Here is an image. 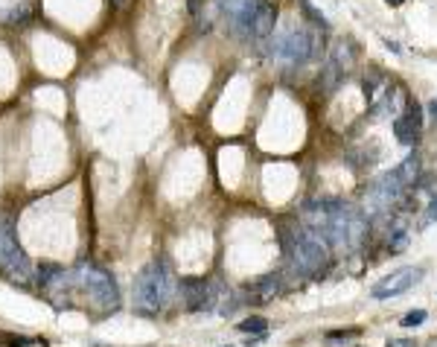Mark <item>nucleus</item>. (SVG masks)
Here are the masks:
<instances>
[{
  "label": "nucleus",
  "mask_w": 437,
  "mask_h": 347,
  "mask_svg": "<svg viewBox=\"0 0 437 347\" xmlns=\"http://www.w3.org/2000/svg\"><path fill=\"white\" fill-rule=\"evenodd\" d=\"M280 245H283V257L292 266V272L297 277H315L321 275V268L330 263L332 245L327 237L315 234L306 225H280Z\"/></svg>",
  "instance_id": "1"
},
{
  "label": "nucleus",
  "mask_w": 437,
  "mask_h": 347,
  "mask_svg": "<svg viewBox=\"0 0 437 347\" xmlns=\"http://www.w3.org/2000/svg\"><path fill=\"white\" fill-rule=\"evenodd\" d=\"M178 280L167 260H152L134 277V310L141 315H157L172 301Z\"/></svg>",
  "instance_id": "2"
},
{
  "label": "nucleus",
  "mask_w": 437,
  "mask_h": 347,
  "mask_svg": "<svg viewBox=\"0 0 437 347\" xmlns=\"http://www.w3.org/2000/svg\"><path fill=\"white\" fill-rule=\"evenodd\" d=\"M321 50V27H289L271 44V55L286 65H306Z\"/></svg>",
  "instance_id": "3"
},
{
  "label": "nucleus",
  "mask_w": 437,
  "mask_h": 347,
  "mask_svg": "<svg viewBox=\"0 0 437 347\" xmlns=\"http://www.w3.org/2000/svg\"><path fill=\"white\" fill-rule=\"evenodd\" d=\"M76 286L88 295L91 303H96L103 313H114L120 306V289H117V280L111 277V272H105L103 266H93V263H82L70 272Z\"/></svg>",
  "instance_id": "4"
},
{
  "label": "nucleus",
  "mask_w": 437,
  "mask_h": 347,
  "mask_svg": "<svg viewBox=\"0 0 437 347\" xmlns=\"http://www.w3.org/2000/svg\"><path fill=\"white\" fill-rule=\"evenodd\" d=\"M405 192H408V187L403 184L400 176H396V169L385 172V176H379V178L367 187L365 216H385V214H391V207L400 204Z\"/></svg>",
  "instance_id": "5"
},
{
  "label": "nucleus",
  "mask_w": 437,
  "mask_h": 347,
  "mask_svg": "<svg viewBox=\"0 0 437 347\" xmlns=\"http://www.w3.org/2000/svg\"><path fill=\"white\" fill-rule=\"evenodd\" d=\"M420 280H423V268L420 266H405V268H396V272H391L388 277H382L379 283L370 289V295L376 301H391V298L405 295L408 289H414Z\"/></svg>",
  "instance_id": "6"
},
{
  "label": "nucleus",
  "mask_w": 437,
  "mask_h": 347,
  "mask_svg": "<svg viewBox=\"0 0 437 347\" xmlns=\"http://www.w3.org/2000/svg\"><path fill=\"white\" fill-rule=\"evenodd\" d=\"M344 202L341 199H312L301 207V222L315 230V234H321L327 237V230H330V222L335 216V210H339Z\"/></svg>",
  "instance_id": "7"
},
{
  "label": "nucleus",
  "mask_w": 437,
  "mask_h": 347,
  "mask_svg": "<svg viewBox=\"0 0 437 347\" xmlns=\"http://www.w3.org/2000/svg\"><path fill=\"white\" fill-rule=\"evenodd\" d=\"M391 82L382 70H367L365 73V100H367V114L370 117H388V91Z\"/></svg>",
  "instance_id": "8"
},
{
  "label": "nucleus",
  "mask_w": 437,
  "mask_h": 347,
  "mask_svg": "<svg viewBox=\"0 0 437 347\" xmlns=\"http://www.w3.org/2000/svg\"><path fill=\"white\" fill-rule=\"evenodd\" d=\"M393 134L403 146H414L423 134V105L411 100L400 117H393Z\"/></svg>",
  "instance_id": "9"
},
{
  "label": "nucleus",
  "mask_w": 437,
  "mask_h": 347,
  "mask_svg": "<svg viewBox=\"0 0 437 347\" xmlns=\"http://www.w3.org/2000/svg\"><path fill=\"white\" fill-rule=\"evenodd\" d=\"M274 27H277V6L271 4V0H260L248 21V35L251 41H268V38L274 35Z\"/></svg>",
  "instance_id": "10"
},
{
  "label": "nucleus",
  "mask_w": 437,
  "mask_h": 347,
  "mask_svg": "<svg viewBox=\"0 0 437 347\" xmlns=\"http://www.w3.org/2000/svg\"><path fill=\"white\" fill-rule=\"evenodd\" d=\"M260 0H218V9L228 15V21L233 24V32H240L242 38L248 35V21Z\"/></svg>",
  "instance_id": "11"
},
{
  "label": "nucleus",
  "mask_w": 437,
  "mask_h": 347,
  "mask_svg": "<svg viewBox=\"0 0 437 347\" xmlns=\"http://www.w3.org/2000/svg\"><path fill=\"white\" fill-rule=\"evenodd\" d=\"M411 242V230H408V214H396L388 228V251L391 254H403Z\"/></svg>",
  "instance_id": "12"
},
{
  "label": "nucleus",
  "mask_w": 437,
  "mask_h": 347,
  "mask_svg": "<svg viewBox=\"0 0 437 347\" xmlns=\"http://www.w3.org/2000/svg\"><path fill=\"white\" fill-rule=\"evenodd\" d=\"M330 65L339 70L341 76H347V73L356 67V47H353V41H347V38H339V41H335V47H332Z\"/></svg>",
  "instance_id": "13"
},
{
  "label": "nucleus",
  "mask_w": 437,
  "mask_h": 347,
  "mask_svg": "<svg viewBox=\"0 0 437 347\" xmlns=\"http://www.w3.org/2000/svg\"><path fill=\"white\" fill-rule=\"evenodd\" d=\"M21 254V248L15 242V234H12V225L9 222H0V272H4V266Z\"/></svg>",
  "instance_id": "14"
},
{
  "label": "nucleus",
  "mask_w": 437,
  "mask_h": 347,
  "mask_svg": "<svg viewBox=\"0 0 437 347\" xmlns=\"http://www.w3.org/2000/svg\"><path fill=\"white\" fill-rule=\"evenodd\" d=\"M4 275H6L9 280H15V283H30V277H32V266H30L27 254L21 251L18 257H12V260L4 266Z\"/></svg>",
  "instance_id": "15"
},
{
  "label": "nucleus",
  "mask_w": 437,
  "mask_h": 347,
  "mask_svg": "<svg viewBox=\"0 0 437 347\" xmlns=\"http://www.w3.org/2000/svg\"><path fill=\"white\" fill-rule=\"evenodd\" d=\"M254 289H256V298L260 301H271L283 292V275H266L263 280L254 283Z\"/></svg>",
  "instance_id": "16"
},
{
  "label": "nucleus",
  "mask_w": 437,
  "mask_h": 347,
  "mask_svg": "<svg viewBox=\"0 0 437 347\" xmlns=\"http://www.w3.org/2000/svg\"><path fill=\"white\" fill-rule=\"evenodd\" d=\"M393 169H396V176L403 178L405 187H414L417 178H420V155H408L400 166H393Z\"/></svg>",
  "instance_id": "17"
},
{
  "label": "nucleus",
  "mask_w": 437,
  "mask_h": 347,
  "mask_svg": "<svg viewBox=\"0 0 437 347\" xmlns=\"http://www.w3.org/2000/svg\"><path fill=\"white\" fill-rule=\"evenodd\" d=\"M266 330H268V321L263 315H251L240 324V333H245V336H266Z\"/></svg>",
  "instance_id": "18"
},
{
  "label": "nucleus",
  "mask_w": 437,
  "mask_h": 347,
  "mask_svg": "<svg viewBox=\"0 0 437 347\" xmlns=\"http://www.w3.org/2000/svg\"><path fill=\"white\" fill-rule=\"evenodd\" d=\"M62 272H65V268L58 266V263H41L35 275H38V283H41V286H50V283H53L58 275H62Z\"/></svg>",
  "instance_id": "19"
},
{
  "label": "nucleus",
  "mask_w": 437,
  "mask_h": 347,
  "mask_svg": "<svg viewBox=\"0 0 437 347\" xmlns=\"http://www.w3.org/2000/svg\"><path fill=\"white\" fill-rule=\"evenodd\" d=\"M301 9H304V12H306V15L312 18V21H315V27L327 30V21H324V15H321V12H315V9H312V4H309V0H301Z\"/></svg>",
  "instance_id": "20"
},
{
  "label": "nucleus",
  "mask_w": 437,
  "mask_h": 347,
  "mask_svg": "<svg viewBox=\"0 0 437 347\" xmlns=\"http://www.w3.org/2000/svg\"><path fill=\"white\" fill-rule=\"evenodd\" d=\"M423 321H426V313H423V310H417V313L403 315V321H400V324H403V327H420Z\"/></svg>",
  "instance_id": "21"
},
{
  "label": "nucleus",
  "mask_w": 437,
  "mask_h": 347,
  "mask_svg": "<svg viewBox=\"0 0 437 347\" xmlns=\"http://www.w3.org/2000/svg\"><path fill=\"white\" fill-rule=\"evenodd\" d=\"M434 219H437V199H431V202H429V207H426V216H423V228H426V225H431Z\"/></svg>",
  "instance_id": "22"
},
{
  "label": "nucleus",
  "mask_w": 437,
  "mask_h": 347,
  "mask_svg": "<svg viewBox=\"0 0 437 347\" xmlns=\"http://www.w3.org/2000/svg\"><path fill=\"white\" fill-rule=\"evenodd\" d=\"M27 18H30V9H27V6H21V9H15V12H9V21H12V24H24V21H27Z\"/></svg>",
  "instance_id": "23"
},
{
  "label": "nucleus",
  "mask_w": 437,
  "mask_h": 347,
  "mask_svg": "<svg viewBox=\"0 0 437 347\" xmlns=\"http://www.w3.org/2000/svg\"><path fill=\"white\" fill-rule=\"evenodd\" d=\"M356 336H359V330H356V327H350V330H344V333H330L327 339H330V341H339V339H356Z\"/></svg>",
  "instance_id": "24"
},
{
  "label": "nucleus",
  "mask_w": 437,
  "mask_h": 347,
  "mask_svg": "<svg viewBox=\"0 0 437 347\" xmlns=\"http://www.w3.org/2000/svg\"><path fill=\"white\" fill-rule=\"evenodd\" d=\"M388 347H417V341H411V339H391Z\"/></svg>",
  "instance_id": "25"
},
{
  "label": "nucleus",
  "mask_w": 437,
  "mask_h": 347,
  "mask_svg": "<svg viewBox=\"0 0 437 347\" xmlns=\"http://www.w3.org/2000/svg\"><path fill=\"white\" fill-rule=\"evenodd\" d=\"M429 114H431V120H437V96H434L431 105H429Z\"/></svg>",
  "instance_id": "26"
},
{
  "label": "nucleus",
  "mask_w": 437,
  "mask_h": 347,
  "mask_svg": "<svg viewBox=\"0 0 437 347\" xmlns=\"http://www.w3.org/2000/svg\"><path fill=\"white\" fill-rule=\"evenodd\" d=\"M385 4H388V6H393V9H396V6H403V4H405V0H385Z\"/></svg>",
  "instance_id": "27"
},
{
  "label": "nucleus",
  "mask_w": 437,
  "mask_h": 347,
  "mask_svg": "<svg viewBox=\"0 0 437 347\" xmlns=\"http://www.w3.org/2000/svg\"><path fill=\"white\" fill-rule=\"evenodd\" d=\"M426 347H437V339H429V344Z\"/></svg>",
  "instance_id": "28"
},
{
  "label": "nucleus",
  "mask_w": 437,
  "mask_h": 347,
  "mask_svg": "<svg viewBox=\"0 0 437 347\" xmlns=\"http://www.w3.org/2000/svg\"><path fill=\"white\" fill-rule=\"evenodd\" d=\"M228 347H230V344H228Z\"/></svg>",
  "instance_id": "29"
}]
</instances>
